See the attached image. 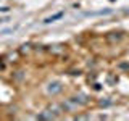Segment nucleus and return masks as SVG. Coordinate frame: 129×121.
Wrapping results in <instances>:
<instances>
[{"label": "nucleus", "mask_w": 129, "mask_h": 121, "mask_svg": "<svg viewBox=\"0 0 129 121\" xmlns=\"http://www.w3.org/2000/svg\"><path fill=\"white\" fill-rule=\"evenodd\" d=\"M60 90V84H52L50 86V92H58Z\"/></svg>", "instance_id": "1"}]
</instances>
